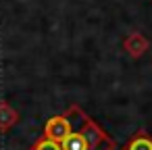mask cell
<instances>
[{"mask_svg": "<svg viewBox=\"0 0 152 150\" xmlns=\"http://www.w3.org/2000/svg\"><path fill=\"white\" fill-rule=\"evenodd\" d=\"M61 150H117L115 140L90 117L81 115L75 129H71L61 142Z\"/></svg>", "mask_w": 152, "mask_h": 150, "instance_id": "obj_1", "label": "cell"}, {"mask_svg": "<svg viewBox=\"0 0 152 150\" xmlns=\"http://www.w3.org/2000/svg\"><path fill=\"white\" fill-rule=\"evenodd\" d=\"M81 115H83V110H81L77 104L69 106V108H67V113H63V115H54V117H50V119L44 123V135H46V138H50V140L61 142V140H63L71 129H75V127H77V123H79Z\"/></svg>", "mask_w": 152, "mask_h": 150, "instance_id": "obj_2", "label": "cell"}, {"mask_svg": "<svg viewBox=\"0 0 152 150\" xmlns=\"http://www.w3.org/2000/svg\"><path fill=\"white\" fill-rule=\"evenodd\" d=\"M123 48H125V52H127L131 59H140V56H144V54L148 52L150 42H148V38H146L144 34H140V31H131V34L125 38Z\"/></svg>", "mask_w": 152, "mask_h": 150, "instance_id": "obj_3", "label": "cell"}, {"mask_svg": "<svg viewBox=\"0 0 152 150\" xmlns=\"http://www.w3.org/2000/svg\"><path fill=\"white\" fill-rule=\"evenodd\" d=\"M19 113L9 104V102H0V133H7L11 127H15L19 123Z\"/></svg>", "mask_w": 152, "mask_h": 150, "instance_id": "obj_4", "label": "cell"}, {"mask_svg": "<svg viewBox=\"0 0 152 150\" xmlns=\"http://www.w3.org/2000/svg\"><path fill=\"white\" fill-rule=\"evenodd\" d=\"M123 150H152V135L146 129H137L123 146Z\"/></svg>", "mask_w": 152, "mask_h": 150, "instance_id": "obj_5", "label": "cell"}, {"mask_svg": "<svg viewBox=\"0 0 152 150\" xmlns=\"http://www.w3.org/2000/svg\"><path fill=\"white\" fill-rule=\"evenodd\" d=\"M29 150H61V144H58L56 140H50V138H46V135H40V138L31 144Z\"/></svg>", "mask_w": 152, "mask_h": 150, "instance_id": "obj_6", "label": "cell"}]
</instances>
